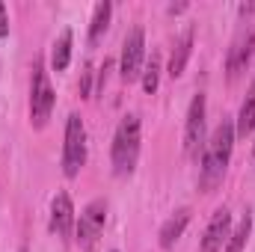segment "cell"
Returning <instances> with one entry per match:
<instances>
[{
    "label": "cell",
    "mask_w": 255,
    "mask_h": 252,
    "mask_svg": "<svg viewBox=\"0 0 255 252\" xmlns=\"http://www.w3.org/2000/svg\"><path fill=\"white\" fill-rule=\"evenodd\" d=\"M235 122L223 119L214 127V133L205 139L202 148V163H199V190L202 193H214L223 184L229 163H232V151H235Z\"/></svg>",
    "instance_id": "cell-1"
},
{
    "label": "cell",
    "mask_w": 255,
    "mask_h": 252,
    "mask_svg": "<svg viewBox=\"0 0 255 252\" xmlns=\"http://www.w3.org/2000/svg\"><path fill=\"white\" fill-rule=\"evenodd\" d=\"M113 172L116 175H130L136 160H139V116L128 113L125 119L119 122L116 133H113Z\"/></svg>",
    "instance_id": "cell-2"
},
{
    "label": "cell",
    "mask_w": 255,
    "mask_h": 252,
    "mask_svg": "<svg viewBox=\"0 0 255 252\" xmlns=\"http://www.w3.org/2000/svg\"><path fill=\"white\" fill-rule=\"evenodd\" d=\"M241 24H238V33L232 39V48H229V57H226V71H229V80H235L253 60L255 51V6H241Z\"/></svg>",
    "instance_id": "cell-3"
},
{
    "label": "cell",
    "mask_w": 255,
    "mask_h": 252,
    "mask_svg": "<svg viewBox=\"0 0 255 252\" xmlns=\"http://www.w3.org/2000/svg\"><path fill=\"white\" fill-rule=\"evenodd\" d=\"M54 104H57V95H54L51 77L45 71V63L36 60L33 63V83H30V122H33V127L48 125V119L54 113Z\"/></svg>",
    "instance_id": "cell-4"
},
{
    "label": "cell",
    "mask_w": 255,
    "mask_h": 252,
    "mask_svg": "<svg viewBox=\"0 0 255 252\" xmlns=\"http://www.w3.org/2000/svg\"><path fill=\"white\" fill-rule=\"evenodd\" d=\"M86 163V125L77 113L65 122V142H63V172L65 178H74Z\"/></svg>",
    "instance_id": "cell-5"
},
{
    "label": "cell",
    "mask_w": 255,
    "mask_h": 252,
    "mask_svg": "<svg viewBox=\"0 0 255 252\" xmlns=\"http://www.w3.org/2000/svg\"><path fill=\"white\" fill-rule=\"evenodd\" d=\"M104 223H107V202L104 199H95V202H89L83 211H80V220H77V244L83 247V250H92L95 247V241L101 238V232H104Z\"/></svg>",
    "instance_id": "cell-6"
},
{
    "label": "cell",
    "mask_w": 255,
    "mask_h": 252,
    "mask_svg": "<svg viewBox=\"0 0 255 252\" xmlns=\"http://www.w3.org/2000/svg\"><path fill=\"white\" fill-rule=\"evenodd\" d=\"M205 116H208L205 92H196L187 110V122H184V151L190 157H199V151L205 148Z\"/></svg>",
    "instance_id": "cell-7"
},
{
    "label": "cell",
    "mask_w": 255,
    "mask_h": 252,
    "mask_svg": "<svg viewBox=\"0 0 255 252\" xmlns=\"http://www.w3.org/2000/svg\"><path fill=\"white\" fill-rule=\"evenodd\" d=\"M142 60H145V33L142 27H133L122 42V57H119V74L125 83L142 74Z\"/></svg>",
    "instance_id": "cell-8"
},
{
    "label": "cell",
    "mask_w": 255,
    "mask_h": 252,
    "mask_svg": "<svg viewBox=\"0 0 255 252\" xmlns=\"http://www.w3.org/2000/svg\"><path fill=\"white\" fill-rule=\"evenodd\" d=\"M229 235H232V211L223 205L211 214V223L202 238V252H223V247L229 244Z\"/></svg>",
    "instance_id": "cell-9"
},
{
    "label": "cell",
    "mask_w": 255,
    "mask_h": 252,
    "mask_svg": "<svg viewBox=\"0 0 255 252\" xmlns=\"http://www.w3.org/2000/svg\"><path fill=\"white\" fill-rule=\"evenodd\" d=\"M48 229H51V235H57V238H68L71 235V229H74V205H71V196L60 190L54 199H51V220H48Z\"/></svg>",
    "instance_id": "cell-10"
},
{
    "label": "cell",
    "mask_w": 255,
    "mask_h": 252,
    "mask_svg": "<svg viewBox=\"0 0 255 252\" xmlns=\"http://www.w3.org/2000/svg\"><path fill=\"white\" fill-rule=\"evenodd\" d=\"M190 217H193L190 208H178V211H175L163 226H160V250H172V247L181 241L184 229L190 226Z\"/></svg>",
    "instance_id": "cell-11"
},
{
    "label": "cell",
    "mask_w": 255,
    "mask_h": 252,
    "mask_svg": "<svg viewBox=\"0 0 255 252\" xmlns=\"http://www.w3.org/2000/svg\"><path fill=\"white\" fill-rule=\"evenodd\" d=\"M193 27H187L181 36H178V42H175V48H172V57H169V68H166V74L175 80V77H181L184 74V68H187V60H190L193 54Z\"/></svg>",
    "instance_id": "cell-12"
},
{
    "label": "cell",
    "mask_w": 255,
    "mask_h": 252,
    "mask_svg": "<svg viewBox=\"0 0 255 252\" xmlns=\"http://www.w3.org/2000/svg\"><path fill=\"white\" fill-rule=\"evenodd\" d=\"M255 130V77L247 89V98L241 101L238 119H235V136H250Z\"/></svg>",
    "instance_id": "cell-13"
},
{
    "label": "cell",
    "mask_w": 255,
    "mask_h": 252,
    "mask_svg": "<svg viewBox=\"0 0 255 252\" xmlns=\"http://www.w3.org/2000/svg\"><path fill=\"white\" fill-rule=\"evenodd\" d=\"M110 15H113V3L110 0H101V3H95V12H92V24H89V42L95 45L104 33H107V27H110Z\"/></svg>",
    "instance_id": "cell-14"
},
{
    "label": "cell",
    "mask_w": 255,
    "mask_h": 252,
    "mask_svg": "<svg viewBox=\"0 0 255 252\" xmlns=\"http://www.w3.org/2000/svg\"><path fill=\"white\" fill-rule=\"evenodd\" d=\"M68 63H71V30L65 27L63 33L57 36L54 48H51V68L54 71H65Z\"/></svg>",
    "instance_id": "cell-15"
},
{
    "label": "cell",
    "mask_w": 255,
    "mask_h": 252,
    "mask_svg": "<svg viewBox=\"0 0 255 252\" xmlns=\"http://www.w3.org/2000/svg\"><path fill=\"white\" fill-rule=\"evenodd\" d=\"M250 232H253V214L247 211L238 223V229L229 235V244H226V252H244L247 250V241H250Z\"/></svg>",
    "instance_id": "cell-16"
},
{
    "label": "cell",
    "mask_w": 255,
    "mask_h": 252,
    "mask_svg": "<svg viewBox=\"0 0 255 252\" xmlns=\"http://www.w3.org/2000/svg\"><path fill=\"white\" fill-rule=\"evenodd\" d=\"M157 86H160V54L151 51V57L145 60V68H142V89L148 95H154Z\"/></svg>",
    "instance_id": "cell-17"
},
{
    "label": "cell",
    "mask_w": 255,
    "mask_h": 252,
    "mask_svg": "<svg viewBox=\"0 0 255 252\" xmlns=\"http://www.w3.org/2000/svg\"><path fill=\"white\" fill-rule=\"evenodd\" d=\"M9 33V15H6V6L0 3V36Z\"/></svg>",
    "instance_id": "cell-18"
},
{
    "label": "cell",
    "mask_w": 255,
    "mask_h": 252,
    "mask_svg": "<svg viewBox=\"0 0 255 252\" xmlns=\"http://www.w3.org/2000/svg\"><path fill=\"white\" fill-rule=\"evenodd\" d=\"M89 77H92V71L86 68V71H83V86H80V95H83V98L89 95Z\"/></svg>",
    "instance_id": "cell-19"
},
{
    "label": "cell",
    "mask_w": 255,
    "mask_h": 252,
    "mask_svg": "<svg viewBox=\"0 0 255 252\" xmlns=\"http://www.w3.org/2000/svg\"><path fill=\"white\" fill-rule=\"evenodd\" d=\"M110 252H116V250H110Z\"/></svg>",
    "instance_id": "cell-20"
}]
</instances>
